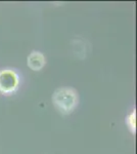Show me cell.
Instances as JSON below:
<instances>
[{
    "instance_id": "1",
    "label": "cell",
    "mask_w": 137,
    "mask_h": 154,
    "mask_svg": "<svg viewBox=\"0 0 137 154\" xmlns=\"http://www.w3.org/2000/svg\"><path fill=\"white\" fill-rule=\"evenodd\" d=\"M53 105L64 114L73 112L79 103V96L72 88H57L52 96Z\"/></svg>"
},
{
    "instance_id": "2",
    "label": "cell",
    "mask_w": 137,
    "mask_h": 154,
    "mask_svg": "<svg viewBox=\"0 0 137 154\" xmlns=\"http://www.w3.org/2000/svg\"><path fill=\"white\" fill-rule=\"evenodd\" d=\"M19 85V76L12 69L0 70V93L10 95L16 93Z\"/></svg>"
},
{
    "instance_id": "3",
    "label": "cell",
    "mask_w": 137,
    "mask_h": 154,
    "mask_svg": "<svg viewBox=\"0 0 137 154\" xmlns=\"http://www.w3.org/2000/svg\"><path fill=\"white\" fill-rule=\"evenodd\" d=\"M46 63V59L44 54L40 51H32L27 59V64L30 69L33 71H40Z\"/></svg>"
},
{
    "instance_id": "4",
    "label": "cell",
    "mask_w": 137,
    "mask_h": 154,
    "mask_svg": "<svg viewBox=\"0 0 137 154\" xmlns=\"http://www.w3.org/2000/svg\"><path fill=\"white\" fill-rule=\"evenodd\" d=\"M127 125H128L129 128L131 130L132 133L133 134L135 133V131H136V112H135V110L128 116V118H127Z\"/></svg>"
}]
</instances>
